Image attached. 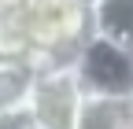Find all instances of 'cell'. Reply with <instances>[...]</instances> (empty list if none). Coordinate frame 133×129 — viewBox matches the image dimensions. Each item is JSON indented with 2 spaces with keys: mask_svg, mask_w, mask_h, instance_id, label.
<instances>
[{
  "mask_svg": "<svg viewBox=\"0 0 133 129\" xmlns=\"http://www.w3.org/2000/svg\"><path fill=\"white\" fill-rule=\"evenodd\" d=\"M22 19L33 37V67L70 63L81 41L92 33V15L78 0H30Z\"/></svg>",
  "mask_w": 133,
  "mask_h": 129,
  "instance_id": "6da1fadb",
  "label": "cell"
},
{
  "mask_svg": "<svg viewBox=\"0 0 133 129\" xmlns=\"http://www.w3.org/2000/svg\"><path fill=\"white\" fill-rule=\"evenodd\" d=\"M81 100H85V89L78 81L74 59L37 67L33 92L26 103V125H33V129H74Z\"/></svg>",
  "mask_w": 133,
  "mask_h": 129,
  "instance_id": "7a4b0ae2",
  "label": "cell"
},
{
  "mask_svg": "<svg viewBox=\"0 0 133 129\" xmlns=\"http://www.w3.org/2000/svg\"><path fill=\"white\" fill-rule=\"evenodd\" d=\"M74 70L85 92L129 96L133 100V52L100 33H89L74 52Z\"/></svg>",
  "mask_w": 133,
  "mask_h": 129,
  "instance_id": "3957f363",
  "label": "cell"
},
{
  "mask_svg": "<svg viewBox=\"0 0 133 129\" xmlns=\"http://www.w3.org/2000/svg\"><path fill=\"white\" fill-rule=\"evenodd\" d=\"M74 129H133V100L129 96L85 92L78 118H74Z\"/></svg>",
  "mask_w": 133,
  "mask_h": 129,
  "instance_id": "277c9868",
  "label": "cell"
},
{
  "mask_svg": "<svg viewBox=\"0 0 133 129\" xmlns=\"http://www.w3.org/2000/svg\"><path fill=\"white\" fill-rule=\"evenodd\" d=\"M33 77H37V67L30 59H0V114H8V118L22 114L26 118Z\"/></svg>",
  "mask_w": 133,
  "mask_h": 129,
  "instance_id": "5b68a950",
  "label": "cell"
},
{
  "mask_svg": "<svg viewBox=\"0 0 133 129\" xmlns=\"http://www.w3.org/2000/svg\"><path fill=\"white\" fill-rule=\"evenodd\" d=\"M89 15H92V33L133 52V0H96Z\"/></svg>",
  "mask_w": 133,
  "mask_h": 129,
  "instance_id": "8992f818",
  "label": "cell"
},
{
  "mask_svg": "<svg viewBox=\"0 0 133 129\" xmlns=\"http://www.w3.org/2000/svg\"><path fill=\"white\" fill-rule=\"evenodd\" d=\"M0 59H30L33 63V37L22 11L0 8Z\"/></svg>",
  "mask_w": 133,
  "mask_h": 129,
  "instance_id": "52a82bcc",
  "label": "cell"
},
{
  "mask_svg": "<svg viewBox=\"0 0 133 129\" xmlns=\"http://www.w3.org/2000/svg\"><path fill=\"white\" fill-rule=\"evenodd\" d=\"M0 129H26V118H22V114H15V118L0 114Z\"/></svg>",
  "mask_w": 133,
  "mask_h": 129,
  "instance_id": "ba28073f",
  "label": "cell"
},
{
  "mask_svg": "<svg viewBox=\"0 0 133 129\" xmlns=\"http://www.w3.org/2000/svg\"><path fill=\"white\" fill-rule=\"evenodd\" d=\"M30 4V0H0V8H4V11H22Z\"/></svg>",
  "mask_w": 133,
  "mask_h": 129,
  "instance_id": "9c48e42d",
  "label": "cell"
},
{
  "mask_svg": "<svg viewBox=\"0 0 133 129\" xmlns=\"http://www.w3.org/2000/svg\"><path fill=\"white\" fill-rule=\"evenodd\" d=\"M78 4H85V8H92V4H96V0H78Z\"/></svg>",
  "mask_w": 133,
  "mask_h": 129,
  "instance_id": "30bf717a",
  "label": "cell"
},
{
  "mask_svg": "<svg viewBox=\"0 0 133 129\" xmlns=\"http://www.w3.org/2000/svg\"><path fill=\"white\" fill-rule=\"evenodd\" d=\"M26 129H33V125H26Z\"/></svg>",
  "mask_w": 133,
  "mask_h": 129,
  "instance_id": "8fae6325",
  "label": "cell"
}]
</instances>
